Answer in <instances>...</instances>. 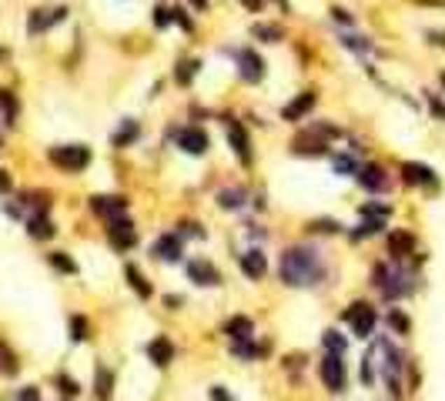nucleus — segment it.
<instances>
[{"mask_svg": "<svg viewBox=\"0 0 445 401\" xmlns=\"http://www.w3.org/2000/svg\"><path fill=\"white\" fill-rule=\"evenodd\" d=\"M281 281L292 284V288H305V284H318L325 275V264L318 258L315 247H305V245H295L281 254Z\"/></svg>", "mask_w": 445, "mask_h": 401, "instance_id": "obj_1", "label": "nucleus"}, {"mask_svg": "<svg viewBox=\"0 0 445 401\" xmlns=\"http://www.w3.org/2000/svg\"><path fill=\"white\" fill-rule=\"evenodd\" d=\"M50 161L67 170H84L91 164V151L80 144H64V147H50Z\"/></svg>", "mask_w": 445, "mask_h": 401, "instance_id": "obj_2", "label": "nucleus"}, {"mask_svg": "<svg viewBox=\"0 0 445 401\" xmlns=\"http://www.w3.org/2000/svg\"><path fill=\"white\" fill-rule=\"evenodd\" d=\"M345 321L352 324V331L358 338H369L372 331H375V321H379V318H375V311H372L369 305L358 301V305H352V308L345 311Z\"/></svg>", "mask_w": 445, "mask_h": 401, "instance_id": "obj_3", "label": "nucleus"}, {"mask_svg": "<svg viewBox=\"0 0 445 401\" xmlns=\"http://www.w3.org/2000/svg\"><path fill=\"white\" fill-rule=\"evenodd\" d=\"M318 371H322V381L328 391H345V361H341V355H325Z\"/></svg>", "mask_w": 445, "mask_h": 401, "instance_id": "obj_4", "label": "nucleus"}, {"mask_svg": "<svg viewBox=\"0 0 445 401\" xmlns=\"http://www.w3.org/2000/svg\"><path fill=\"white\" fill-rule=\"evenodd\" d=\"M108 238L118 251H127V247H134V241H138V231H134V224L127 217H114L108 228Z\"/></svg>", "mask_w": 445, "mask_h": 401, "instance_id": "obj_5", "label": "nucleus"}, {"mask_svg": "<svg viewBox=\"0 0 445 401\" xmlns=\"http://www.w3.org/2000/svg\"><path fill=\"white\" fill-rule=\"evenodd\" d=\"M174 140H178V147L181 151H188V154H204L208 151V134L204 131H198V127H181L178 134H174Z\"/></svg>", "mask_w": 445, "mask_h": 401, "instance_id": "obj_6", "label": "nucleus"}, {"mask_svg": "<svg viewBox=\"0 0 445 401\" xmlns=\"http://www.w3.org/2000/svg\"><path fill=\"white\" fill-rule=\"evenodd\" d=\"M228 144L234 147V154L241 157V164H251V140H248L241 121H234V117L228 121Z\"/></svg>", "mask_w": 445, "mask_h": 401, "instance_id": "obj_7", "label": "nucleus"}, {"mask_svg": "<svg viewBox=\"0 0 445 401\" xmlns=\"http://www.w3.org/2000/svg\"><path fill=\"white\" fill-rule=\"evenodd\" d=\"M238 67H241V78L248 84H258L264 78V61H261L255 50H238Z\"/></svg>", "mask_w": 445, "mask_h": 401, "instance_id": "obj_8", "label": "nucleus"}, {"mask_svg": "<svg viewBox=\"0 0 445 401\" xmlns=\"http://www.w3.org/2000/svg\"><path fill=\"white\" fill-rule=\"evenodd\" d=\"M188 278L195 284H208V288L221 284V275H218V268L211 261H191L188 264Z\"/></svg>", "mask_w": 445, "mask_h": 401, "instance_id": "obj_9", "label": "nucleus"}, {"mask_svg": "<svg viewBox=\"0 0 445 401\" xmlns=\"http://www.w3.org/2000/svg\"><path fill=\"white\" fill-rule=\"evenodd\" d=\"M148 358H151L157 368H168L171 361H174V344H171V338L157 335V338L148 344Z\"/></svg>", "mask_w": 445, "mask_h": 401, "instance_id": "obj_10", "label": "nucleus"}, {"mask_svg": "<svg viewBox=\"0 0 445 401\" xmlns=\"http://www.w3.org/2000/svg\"><path fill=\"white\" fill-rule=\"evenodd\" d=\"M315 101H318V94H315V91L298 94V97H295L292 104H288V108L281 110V117H285V121H302V117H305L308 110L315 108Z\"/></svg>", "mask_w": 445, "mask_h": 401, "instance_id": "obj_11", "label": "nucleus"}, {"mask_svg": "<svg viewBox=\"0 0 445 401\" xmlns=\"http://www.w3.org/2000/svg\"><path fill=\"white\" fill-rule=\"evenodd\" d=\"M91 207L94 214H104V217H121L124 211H127V200L124 198H111V194H101V198H91Z\"/></svg>", "mask_w": 445, "mask_h": 401, "instance_id": "obj_12", "label": "nucleus"}, {"mask_svg": "<svg viewBox=\"0 0 445 401\" xmlns=\"http://www.w3.org/2000/svg\"><path fill=\"white\" fill-rule=\"evenodd\" d=\"M154 254H157L161 261H178V258H181V238H178V234H161V238L154 241Z\"/></svg>", "mask_w": 445, "mask_h": 401, "instance_id": "obj_13", "label": "nucleus"}, {"mask_svg": "<svg viewBox=\"0 0 445 401\" xmlns=\"http://www.w3.org/2000/svg\"><path fill=\"white\" fill-rule=\"evenodd\" d=\"M241 271H245L251 281H261L264 278V271H268V261H264V254L261 251H248V254H241Z\"/></svg>", "mask_w": 445, "mask_h": 401, "instance_id": "obj_14", "label": "nucleus"}, {"mask_svg": "<svg viewBox=\"0 0 445 401\" xmlns=\"http://www.w3.org/2000/svg\"><path fill=\"white\" fill-rule=\"evenodd\" d=\"M358 184L365 187V191H382L385 187V168L382 164H365V168H358Z\"/></svg>", "mask_w": 445, "mask_h": 401, "instance_id": "obj_15", "label": "nucleus"}, {"mask_svg": "<svg viewBox=\"0 0 445 401\" xmlns=\"http://www.w3.org/2000/svg\"><path fill=\"white\" fill-rule=\"evenodd\" d=\"M388 251H392V258H405V254H412L415 251V238L409 231H392V238H388Z\"/></svg>", "mask_w": 445, "mask_h": 401, "instance_id": "obj_16", "label": "nucleus"}, {"mask_svg": "<svg viewBox=\"0 0 445 401\" xmlns=\"http://www.w3.org/2000/svg\"><path fill=\"white\" fill-rule=\"evenodd\" d=\"M402 174H405V184H432V181H435L432 168H425V164H415V161H409V164L402 168Z\"/></svg>", "mask_w": 445, "mask_h": 401, "instance_id": "obj_17", "label": "nucleus"}, {"mask_svg": "<svg viewBox=\"0 0 445 401\" xmlns=\"http://www.w3.org/2000/svg\"><path fill=\"white\" fill-rule=\"evenodd\" d=\"M64 7H57L54 14H47V10H34L31 14V34H41V31H47L50 24H57V20H64Z\"/></svg>", "mask_w": 445, "mask_h": 401, "instance_id": "obj_18", "label": "nucleus"}, {"mask_svg": "<svg viewBox=\"0 0 445 401\" xmlns=\"http://www.w3.org/2000/svg\"><path fill=\"white\" fill-rule=\"evenodd\" d=\"M225 331H228L231 341H248L255 328H251V321H248V318H231V321L225 324Z\"/></svg>", "mask_w": 445, "mask_h": 401, "instance_id": "obj_19", "label": "nucleus"}, {"mask_svg": "<svg viewBox=\"0 0 445 401\" xmlns=\"http://www.w3.org/2000/svg\"><path fill=\"white\" fill-rule=\"evenodd\" d=\"M124 275H127V281H131V288H134V291H138L141 298H151V284H148V281L141 278V271L134 268V264H127V268H124Z\"/></svg>", "mask_w": 445, "mask_h": 401, "instance_id": "obj_20", "label": "nucleus"}, {"mask_svg": "<svg viewBox=\"0 0 445 401\" xmlns=\"http://www.w3.org/2000/svg\"><path fill=\"white\" fill-rule=\"evenodd\" d=\"M295 151H298V154H325V144L318 138H305V134H302V138L295 140Z\"/></svg>", "mask_w": 445, "mask_h": 401, "instance_id": "obj_21", "label": "nucleus"}, {"mask_svg": "<svg viewBox=\"0 0 445 401\" xmlns=\"http://www.w3.org/2000/svg\"><path fill=\"white\" fill-rule=\"evenodd\" d=\"M251 34H255L258 41H268V44H278V41H281V31H278L275 24H255Z\"/></svg>", "mask_w": 445, "mask_h": 401, "instance_id": "obj_22", "label": "nucleus"}, {"mask_svg": "<svg viewBox=\"0 0 445 401\" xmlns=\"http://www.w3.org/2000/svg\"><path fill=\"white\" fill-rule=\"evenodd\" d=\"M94 391H97V395H101V398H108L111 395V385H114V374H111L108 368H97V374H94Z\"/></svg>", "mask_w": 445, "mask_h": 401, "instance_id": "obj_23", "label": "nucleus"}, {"mask_svg": "<svg viewBox=\"0 0 445 401\" xmlns=\"http://www.w3.org/2000/svg\"><path fill=\"white\" fill-rule=\"evenodd\" d=\"M27 231H31V238H50V234H54V224H50L44 214H37V217H31V228H27Z\"/></svg>", "mask_w": 445, "mask_h": 401, "instance_id": "obj_24", "label": "nucleus"}, {"mask_svg": "<svg viewBox=\"0 0 445 401\" xmlns=\"http://www.w3.org/2000/svg\"><path fill=\"white\" fill-rule=\"evenodd\" d=\"M241 198H245L241 187H228V191L218 194V204H221V207H241Z\"/></svg>", "mask_w": 445, "mask_h": 401, "instance_id": "obj_25", "label": "nucleus"}, {"mask_svg": "<svg viewBox=\"0 0 445 401\" xmlns=\"http://www.w3.org/2000/svg\"><path fill=\"white\" fill-rule=\"evenodd\" d=\"M134 138H138V124H134V121H127V124L121 127V131L114 134V147H124V144H131Z\"/></svg>", "mask_w": 445, "mask_h": 401, "instance_id": "obj_26", "label": "nucleus"}, {"mask_svg": "<svg viewBox=\"0 0 445 401\" xmlns=\"http://www.w3.org/2000/svg\"><path fill=\"white\" fill-rule=\"evenodd\" d=\"M198 61H185V64H178V71H174V78H178V84H191V78L198 74Z\"/></svg>", "mask_w": 445, "mask_h": 401, "instance_id": "obj_27", "label": "nucleus"}, {"mask_svg": "<svg viewBox=\"0 0 445 401\" xmlns=\"http://www.w3.org/2000/svg\"><path fill=\"white\" fill-rule=\"evenodd\" d=\"M325 348L328 355H345V338L338 331H325Z\"/></svg>", "mask_w": 445, "mask_h": 401, "instance_id": "obj_28", "label": "nucleus"}, {"mask_svg": "<svg viewBox=\"0 0 445 401\" xmlns=\"http://www.w3.org/2000/svg\"><path fill=\"white\" fill-rule=\"evenodd\" d=\"M50 264H54L57 271H64V275H74V271H77V264L71 261L64 251H54V254H50Z\"/></svg>", "mask_w": 445, "mask_h": 401, "instance_id": "obj_29", "label": "nucleus"}, {"mask_svg": "<svg viewBox=\"0 0 445 401\" xmlns=\"http://www.w3.org/2000/svg\"><path fill=\"white\" fill-rule=\"evenodd\" d=\"M0 371H3V374H14V371H17V361H14L10 348H7L3 341H0Z\"/></svg>", "mask_w": 445, "mask_h": 401, "instance_id": "obj_30", "label": "nucleus"}, {"mask_svg": "<svg viewBox=\"0 0 445 401\" xmlns=\"http://www.w3.org/2000/svg\"><path fill=\"white\" fill-rule=\"evenodd\" d=\"M71 338H74V341L87 338V321H84L80 314H74V318H71Z\"/></svg>", "mask_w": 445, "mask_h": 401, "instance_id": "obj_31", "label": "nucleus"}, {"mask_svg": "<svg viewBox=\"0 0 445 401\" xmlns=\"http://www.w3.org/2000/svg\"><path fill=\"white\" fill-rule=\"evenodd\" d=\"M388 324H392L399 335H409V328H412V324H409V318H405L402 311H392V314H388Z\"/></svg>", "mask_w": 445, "mask_h": 401, "instance_id": "obj_32", "label": "nucleus"}, {"mask_svg": "<svg viewBox=\"0 0 445 401\" xmlns=\"http://www.w3.org/2000/svg\"><path fill=\"white\" fill-rule=\"evenodd\" d=\"M335 170H341V174H358V164H355V157H348V154H338L335 157Z\"/></svg>", "mask_w": 445, "mask_h": 401, "instance_id": "obj_33", "label": "nucleus"}, {"mask_svg": "<svg viewBox=\"0 0 445 401\" xmlns=\"http://www.w3.org/2000/svg\"><path fill=\"white\" fill-rule=\"evenodd\" d=\"M0 108H3V114H7V124H14V97L7 91H0Z\"/></svg>", "mask_w": 445, "mask_h": 401, "instance_id": "obj_34", "label": "nucleus"}, {"mask_svg": "<svg viewBox=\"0 0 445 401\" xmlns=\"http://www.w3.org/2000/svg\"><path fill=\"white\" fill-rule=\"evenodd\" d=\"M345 47H352V50H362V54H365V50H372V44L365 41V37H345Z\"/></svg>", "mask_w": 445, "mask_h": 401, "instance_id": "obj_35", "label": "nucleus"}, {"mask_svg": "<svg viewBox=\"0 0 445 401\" xmlns=\"http://www.w3.org/2000/svg\"><path fill=\"white\" fill-rule=\"evenodd\" d=\"M429 104H432V114H435L439 121H445V104L435 97V94H429Z\"/></svg>", "mask_w": 445, "mask_h": 401, "instance_id": "obj_36", "label": "nucleus"}, {"mask_svg": "<svg viewBox=\"0 0 445 401\" xmlns=\"http://www.w3.org/2000/svg\"><path fill=\"white\" fill-rule=\"evenodd\" d=\"M171 20H178V24H181L185 31H191V20L185 17V10H181V7H178V10H171Z\"/></svg>", "mask_w": 445, "mask_h": 401, "instance_id": "obj_37", "label": "nucleus"}, {"mask_svg": "<svg viewBox=\"0 0 445 401\" xmlns=\"http://www.w3.org/2000/svg\"><path fill=\"white\" fill-rule=\"evenodd\" d=\"M61 391H67V395H77L80 388H77L74 378H61Z\"/></svg>", "mask_w": 445, "mask_h": 401, "instance_id": "obj_38", "label": "nucleus"}, {"mask_svg": "<svg viewBox=\"0 0 445 401\" xmlns=\"http://www.w3.org/2000/svg\"><path fill=\"white\" fill-rule=\"evenodd\" d=\"M332 17H335L338 24H352V14H348V10H341V7H335V10H332Z\"/></svg>", "mask_w": 445, "mask_h": 401, "instance_id": "obj_39", "label": "nucleus"}, {"mask_svg": "<svg viewBox=\"0 0 445 401\" xmlns=\"http://www.w3.org/2000/svg\"><path fill=\"white\" fill-rule=\"evenodd\" d=\"M154 14H157V17H154V20H157V27H164V24L171 20V10H164V7H157Z\"/></svg>", "mask_w": 445, "mask_h": 401, "instance_id": "obj_40", "label": "nucleus"}, {"mask_svg": "<svg viewBox=\"0 0 445 401\" xmlns=\"http://www.w3.org/2000/svg\"><path fill=\"white\" fill-rule=\"evenodd\" d=\"M20 401H41L37 388H24V391H20Z\"/></svg>", "mask_w": 445, "mask_h": 401, "instance_id": "obj_41", "label": "nucleus"}, {"mask_svg": "<svg viewBox=\"0 0 445 401\" xmlns=\"http://www.w3.org/2000/svg\"><path fill=\"white\" fill-rule=\"evenodd\" d=\"M315 228H318V231H338V228H341V224H335V221H318V224H315Z\"/></svg>", "mask_w": 445, "mask_h": 401, "instance_id": "obj_42", "label": "nucleus"}, {"mask_svg": "<svg viewBox=\"0 0 445 401\" xmlns=\"http://www.w3.org/2000/svg\"><path fill=\"white\" fill-rule=\"evenodd\" d=\"M7 191H10V174L0 170V194H7Z\"/></svg>", "mask_w": 445, "mask_h": 401, "instance_id": "obj_43", "label": "nucleus"}, {"mask_svg": "<svg viewBox=\"0 0 445 401\" xmlns=\"http://www.w3.org/2000/svg\"><path fill=\"white\" fill-rule=\"evenodd\" d=\"M211 401H231V398L225 395V388H211Z\"/></svg>", "mask_w": 445, "mask_h": 401, "instance_id": "obj_44", "label": "nucleus"}, {"mask_svg": "<svg viewBox=\"0 0 445 401\" xmlns=\"http://www.w3.org/2000/svg\"><path fill=\"white\" fill-rule=\"evenodd\" d=\"M241 3H245L248 10H261V3H264V0H241Z\"/></svg>", "mask_w": 445, "mask_h": 401, "instance_id": "obj_45", "label": "nucleus"}, {"mask_svg": "<svg viewBox=\"0 0 445 401\" xmlns=\"http://www.w3.org/2000/svg\"><path fill=\"white\" fill-rule=\"evenodd\" d=\"M191 3H195L198 10H204V7H208V0H191Z\"/></svg>", "mask_w": 445, "mask_h": 401, "instance_id": "obj_46", "label": "nucleus"}, {"mask_svg": "<svg viewBox=\"0 0 445 401\" xmlns=\"http://www.w3.org/2000/svg\"><path fill=\"white\" fill-rule=\"evenodd\" d=\"M442 84H445V74H442Z\"/></svg>", "mask_w": 445, "mask_h": 401, "instance_id": "obj_47", "label": "nucleus"}]
</instances>
